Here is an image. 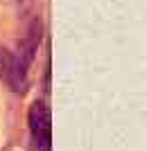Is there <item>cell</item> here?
I'll use <instances>...</instances> for the list:
<instances>
[{"mask_svg": "<svg viewBox=\"0 0 147 151\" xmlns=\"http://www.w3.org/2000/svg\"><path fill=\"white\" fill-rule=\"evenodd\" d=\"M27 65L23 59H18L14 52L0 47V79L14 90V93L23 95L30 86V79H27Z\"/></svg>", "mask_w": 147, "mask_h": 151, "instance_id": "cell-2", "label": "cell"}, {"mask_svg": "<svg viewBox=\"0 0 147 151\" xmlns=\"http://www.w3.org/2000/svg\"><path fill=\"white\" fill-rule=\"evenodd\" d=\"M32 151H52V113L45 101L36 99L27 111Z\"/></svg>", "mask_w": 147, "mask_h": 151, "instance_id": "cell-1", "label": "cell"}, {"mask_svg": "<svg viewBox=\"0 0 147 151\" xmlns=\"http://www.w3.org/2000/svg\"><path fill=\"white\" fill-rule=\"evenodd\" d=\"M41 32H43V25H41V20H32L30 27H27V34L23 41H18V52H16V57L23 59V61L30 65L36 57V50H38V43H41Z\"/></svg>", "mask_w": 147, "mask_h": 151, "instance_id": "cell-3", "label": "cell"}]
</instances>
